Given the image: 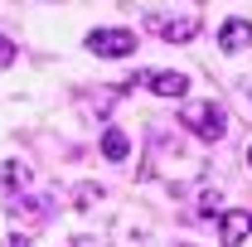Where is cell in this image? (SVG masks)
Returning <instances> with one entry per match:
<instances>
[{
    "instance_id": "obj_1",
    "label": "cell",
    "mask_w": 252,
    "mask_h": 247,
    "mask_svg": "<svg viewBox=\"0 0 252 247\" xmlns=\"http://www.w3.org/2000/svg\"><path fill=\"white\" fill-rule=\"evenodd\" d=\"M180 126H189L199 141H223V131H228V117H223L219 102H189L185 112H180Z\"/></svg>"
},
{
    "instance_id": "obj_2",
    "label": "cell",
    "mask_w": 252,
    "mask_h": 247,
    "mask_svg": "<svg viewBox=\"0 0 252 247\" xmlns=\"http://www.w3.org/2000/svg\"><path fill=\"white\" fill-rule=\"evenodd\" d=\"M88 49L102 54V59H126V54L136 49V34L131 30H93L88 34Z\"/></svg>"
},
{
    "instance_id": "obj_3",
    "label": "cell",
    "mask_w": 252,
    "mask_h": 247,
    "mask_svg": "<svg viewBox=\"0 0 252 247\" xmlns=\"http://www.w3.org/2000/svg\"><path fill=\"white\" fill-rule=\"evenodd\" d=\"M136 83H146L156 97H185L189 93V78H185V73H136L131 88H136Z\"/></svg>"
},
{
    "instance_id": "obj_4",
    "label": "cell",
    "mask_w": 252,
    "mask_h": 247,
    "mask_svg": "<svg viewBox=\"0 0 252 247\" xmlns=\"http://www.w3.org/2000/svg\"><path fill=\"white\" fill-rule=\"evenodd\" d=\"M151 30L160 39H170V44H189L194 34H199V20H170V15H151Z\"/></svg>"
},
{
    "instance_id": "obj_5",
    "label": "cell",
    "mask_w": 252,
    "mask_h": 247,
    "mask_svg": "<svg viewBox=\"0 0 252 247\" xmlns=\"http://www.w3.org/2000/svg\"><path fill=\"white\" fill-rule=\"evenodd\" d=\"M219 49L223 54H243V49H252V25L248 20H228L219 30Z\"/></svg>"
},
{
    "instance_id": "obj_6",
    "label": "cell",
    "mask_w": 252,
    "mask_h": 247,
    "mask_svg": "<svg viewBox=\"0 0 252 247\" xmlns=\"http://www.w3.org/2000/svg\"><path fill=\"white\" fill-rule=\"evenodd\" d=\"M252 233V218L243 214V209H233V214H223V243L228 247H238L243 238Z\"/></svg>"
},
{
    "instance_id": "obj_7",
    "label": "cell",
    "mask_w": 252,
    "mask_h": 247,
    "mask_svg": "<svg viewBox=\"0 0 252 247\" xmlns=\"http://www.w3.org/2000/svg\"><path fill=\"white\" fill-rule=\"evenodd\" d=\"M126 151H131L126 131L122 126H107V131H102V155H107V160H126Z\"/></svg>"
},
{
    "instance_id": "obj_8",
    "label": "cell",
    "mask_w": 252,
    "mask_h": 247,
    "mask_svg": "<svg viewBox=\"0 0 252 247\" xmlns=\"http://www.w3.org/2000/svg\"><path fill=\"white\" fill-rule=\"evenodd\" d=\"M0 185L10 189V194H15V189H25V185H30V165H20V160H5V170H0Z\"/></svg>"
},
{
    "instance_id": "obj_9",
    "label": "cell",
    "mask_w": 252,
    "mask_h": 247,
    "mask_svg": "<svg viewBox=\"0 0 252 247\" xmlns=\"http://www.w3.org/2000/svg\"><path fill=\"white\" fill-rule=\"evenodd\" d=\"M102 194H107V189L88 180V185H78V189H73V204H78V209H93V204H102Z\"/></svg>"
},
{
    "instance_id": "obj_10",
    "label": "cell",
    "mask_w": 252,
    "mask_h": 247,
    "mask_svg": "<svg viewBox=\"0 0 252 247\" xmlns=\"http://www.w3.org/2000/svg\"><path fill=\"white\" fill-rule=\"evenodd\" d=\"M10 63H15V44L0 34V68H10Z\"/></svg>"
},
{
    "instance_id": "obj_11",
    "label": "cell",
    "mask_w": 252,
    "mask_h": 247,
    "mask_svg": "<svg viewBox=\"0 0 252 247\" xmlns=\"http://www.w3.org/2000/svg\"><path fill=\"white\" fill-rule=\"evenodd\" d=\"M10 247H30V243H25V233H15V238H10Z\"/></svg>"
},
{
    "instance_id": "obj_12",
    "label": "cell",
    "mask_w": 252,
    "mask_h": 247,
    "mask_svg": "<svg viewBox=\"0 0 252 247\" xmlns=\"http://www.w3.org/2000/svg\"><path fill=\"white\" fill-rule=\"evenodd\" d=\"M248 165H252V146H248Z\"/></svg>"
},
{
    "instance_id": "obj_13",
    "label": "cell",
    "mask_w": 252,
    "mask_h": 247,
    "mask_svg": "<svg viewBox=\"0 0 252 247\" xmlns=\"http://www.w3.org/2000/svg\"><path fill=\"white\" fill-rule=\"evenodd\" d=\"M248 218H252V214H248Z\"/></svg>"
}]
</instances>
